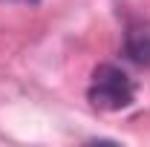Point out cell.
<instances>
[{"label": "cell", "mask_w": 150, "mask_h": 147, "mask_svg": "<svg viewBox=\"0 0 150 147\" xmlns=\"http://www.w3.org/2000/svg\"><path fill=\"white\" fill-rule=\"evenodd\" d=\"M87 98L95 110L104 112H118L127 110L133 101H136V87H133L130 75L112 64H101L93 72V81H90V90H87Z\"/></svg>", "instance_id": "obj_1"}, {"label": "cell", "mask_w": 150, "mask_h": 147, "mask_svg": "<svg viewBox=\"0 0 150 147\" xmlns=\"http://www.w3.org/2000/svg\"><path fill=\"white\" fill-rule=\"evenodd\" d=\"M124 55L136 66L150 69V20H136L124 32Z\"/></svg>", "instance_id": "obj_2"}, {"label": "cell", "mask_w": 150, "mask_h": 147, "mask_svg": "<svg viewBox=\"0 0 150 147\" xmlns=\"http://www.w3.org/2000/svg\"><path fill=\"white\" fill-rule=\"evenodd\" d=\"M15 3H38V0H15Z\"/></svg>", "instance_id": "obj_3"}]
</instances>
